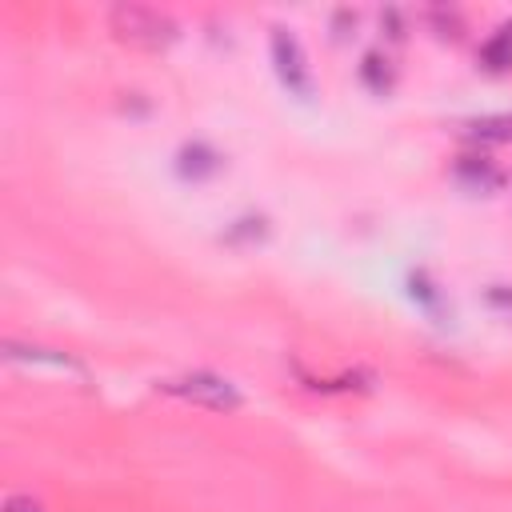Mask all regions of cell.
Segmentation results:
<instances>
[{
    "label": "cell",
    "mask_w": 512,
    "mask_h": 512,
    "mask_svg": "<svg viewBox=\"0 0 512 512\" xmlns=\"http://www.w3.org/2000/svg\"><path fill=\"white\" fill-rule=\"evenodd\" d=\"M160 388L168 396H180L188 404H200V408H212V412H236L244 404L240 388L216 372H184V376H168L160 380Z\"/></svg>",
    "instance_id": "7a4b0ae2"
},
{
    "label": "cell",
    "mask_w": 512,
    "mask_h": 512,
    "mask_svg": "<svg viewBox=\"0 0 512 512\" xmlns=\"http://www.w3.org/2000/svg\"><path fill=\"white\" fill-rule=\"evenodd\" d=\"M380 24H388V28H392V32H388L392 40H404V24H400V12H396V8H388V12L380 16Z\"/></svg>",
    "instance_id": "9c48e42d"
},
{
    "label": "cell",
    "mask_w": 512,
    "mask_h": 512,
    "mask_svg": "<svg viewBox=\"0 0 512 512\" xmlns=\"http://www.w3.org/2000/svg\"><path fill=\"white\" fill-rule=\"evenodd\" d=\"M268 52H272V64H276L280 84H284L292 96L308 100V96H312V68H308V56H304L300 40H296L288 28H272Z\"/></svg>",
    "instance_id": "3957f363"
},
{
    "label": "cell",
    "mask_w": 512,
    "mask_h": 512,
    "mask_svg": "<svg viewBox=\"0 0 512 512\" xmlns=\"http://www.w3.org/2000/svg\"><path fill=\"white\" fill-rule=\"evenodd\" d=\"M480 64L488 72H508L512 68V20L500 24L484 44H480Z\"/></svg>",
    "instance_id": "5b68a950"
},
{
    "label": "cell",
    "mask_w": 512,
    "mask_h": 512,
    "mask_svg": "<svg viewBox=\"0 0 512 512\" xmlns=\"http://www.w3.org/2000/svg\"><path fill=\"white\" fill-rule=\"evenodd\" d=\"M360 80H364L376 96H388L392 84H396V68H392V60H388L384 52H368L364 64H360Z\"/></svg>",
    "instance_id": "52a82bcc"
},
{
    "label": "cell",
    "mask_w": 512,
    "mask_h": 512,
    "mask_svg": "<svg viewBox=\"0 0 512 512\" xmlns=\"http://www.w3.org/2000/svg\"><path fill=\"white\" fill-rule=\"evenodd\" d=\"M108 28L120 44L144 48V52H160L176 40V20L160 8H148V4H116L108 12Z\"/></svg>",
    "instance_id": "6da1fadb"
},
{
    "label": "cell",
    "mask_w": 512,
    "mask_h": 512,
    "mask_svg": "<svg viewBox=\"0 0 512 512\" xmlns=\"http://www.w3.org/2000/svg\"><path fill=\"white\" fill-rule=\"evenodd\" d=\"M464 136L476 144H508L512 140V112L500 116H476L464 124Z\"/></svg>",
    "instance_id": "8992f818"
},
{
    "label": "cell",
    "mask_w": 512,
    "mask_h": 512,
    "mask_svg": "<svg viewBox=\"0 0 512 512\" xmlns=\"http://www.w3.org/2000/svg\"><path fill=\"white\" fill-rule=\"evenodd\" d=\"M452 176H456V184H460L464 192H472V196H492V192L504 184L500 168H496L492 160H484V156H460L456 168H452Z\"/></svg>",
    "instance_id": "277c9868"
},
{
    "label": "cell",
    "mask_w": 512,
    "mask_h": 512,
    "mask_svg": "<svg viewBox=\"0 0 512 512\" xmlns=\"http://www.w3.org/2000/svg\"><path fill=\"white\" fill-rule=\"evenodd\" d=\"M4 512H44V508H40L32 496H8V500H4Z\"/></svg>",
    "instance_id": "ba28073f"
}]
</instances>
